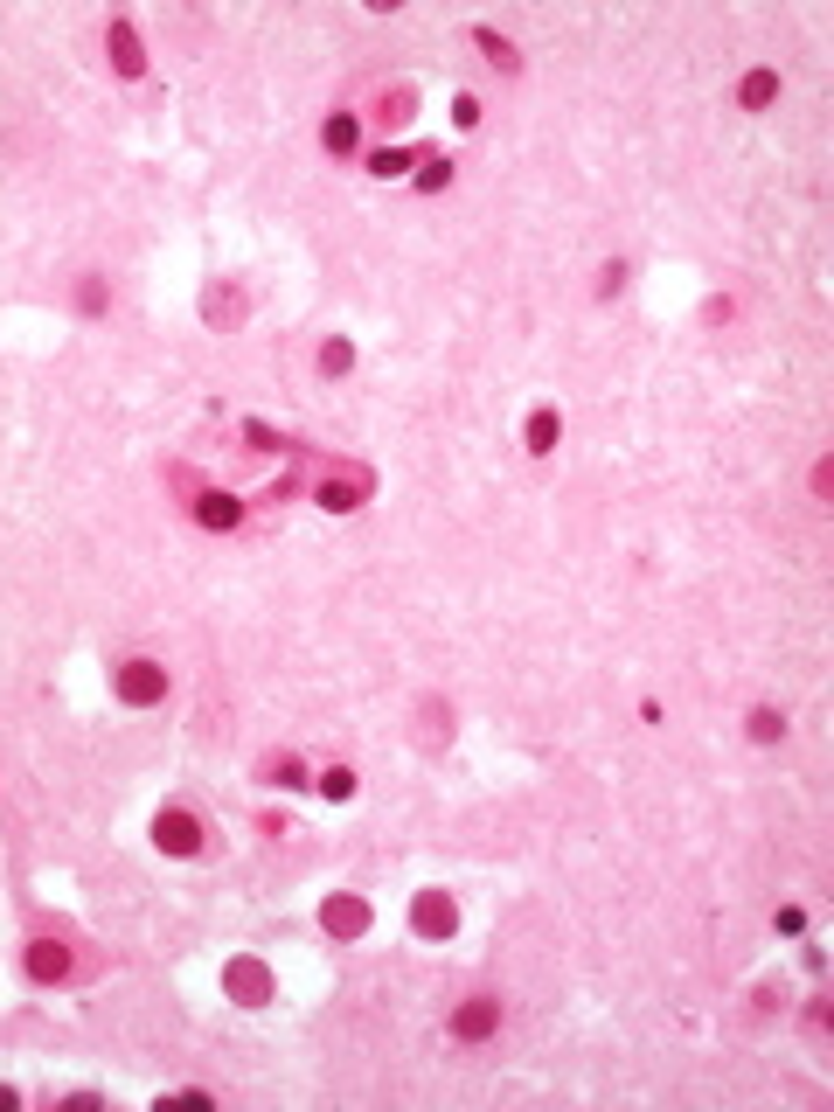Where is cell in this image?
Returning <instances> with one entry per match:
<instances>
[{
  "label": "cell",
  "mask_w": 834,
  "mask_h": 1112,
  "mask_svg": "<svg viewBox=\"0 0 834 1112\" xmlns=\"http://www.w3.org/2000/svg\"><path fill=\"white\" fill-rule=\"evenodd\" d=\"M112 689H119L126 709H153V702H167V668L139 654V661H126V668H112Z\"/></svg>",
  "instance_id": "1"
},
{
  "label": "cell",
  "mask_w": 834,
  "mask_h": 1112,
  "mask_svg": "<svg viewBox=\"0 0 834 1112\" xmlns=\"http://www.w3.org/2000/svg\"><path fill=\"white\" fill-rule=\"evenodd\" d=\"M411 932L417 939H452L459 932V904L445 890H417L411 897Z\"/></svg>",
  "instance_id": "2"
},
{
  "label": "cell",
  "mask_w": 834,
  "mask_h": 1112,
  "mask_svg": "<svg viewBox=\"0 0 834 1112\" xmlns=\"http://www.w3.org/2000/svg\"><path fill=\"white\" fill-rule=\"evenodd\" d=\"M153 848H160V855H195V848H202V821H195L188 807H160V814H153Z\"/></svg>",
  "instance_id": "3"
},
{
  "label": "cell",
  "mask_w": 834,
  "mask_h": 1112,
  "mask_svg": "<svg viewBox=\"0 0 834 1112\" xmlns=\"http://www.w3.org/2000/svg\"><path fill=\"white\" fill-rule=\"evenodd\" d=\"M494 1029H501V1001H494V994H466L459 1015H452V1036H459V1043H487Z\"/></svg>",
  "instance_id": "4"
},
{
  "label": "cell",
  "mask_w": 834,
  "mask_h": 1112,
  "mask_svg": "<svg viewBox=\"0 0 834 1112\" xmlns=\"http://www.w3.org/2000/svg\"><path fill=\"white\" fill-rule=\"evenodd\" d=\"M21 967H28V980H70V946H56V939H28V953H21Z\"/></svg>",
  "instance_id": "5"
},
{
  "label": "cell",
  "mask_w": 834,
  "mask_h": 1112,
  "mask_svg": "<svg viewBox=\"0 0 834 1112\" xmlns=\"http://www.w3.org/2000/svg\"><path fill=\"white\" fill-rule=\"evenodd\" d=\"M223 987L244 1001V1008H258V1001H272V973L258 967V960H230L223 967Z\"/></svg>",
  "instance_id": "6"
},
{
  "label": "cell",
  "mask_w": 834,
  "mask_h": 1112,
  "mask_svg": "<svg viewBox=\"0 0 834 1112\" xmlns=\"http://www.w3.org/2000/svg\"><path fill=\"white\" fill-rule=\"evenodd\" d=\"M320 925H327L334 939H362V932H369V904H362V897H327Z\"/></svg>",
  "instance_id": "7"
},
{
  "label": "cell",
  "mask_w": 834,
  "mask_h": 1112,
  "mask_svg": "<svg viewBox=\"0 0 834 1112\" xmlns=\"http://www.w3.org/2000/svg\"><path fill=\"white\" fill-rule=\"evenodd\" d=\"M105 49H112V70H119V77H139V70H146V49H139L133 21H112V28H105Z\"/></svg>",
  "instance_id": "8"
},
{
  "label": "cell",
  "mask_w": 834,
  "mask_h": 1112,
  "mask_svg": "<svg viewBox=\"0 0 834 1112\" xmlns=\"http://www.w3.org/2000/svg\"><path fill=\"white\" fill-rule=\"evenodd\" d=\"M195 522H202V529H237V522H244V501L202 487V494H195Z\"/></svg>",
  "instance_id": "9"
},
{
  "label": "cell",
  "mask_w": 834,
  "mask_h": 1112,
  "mask_svg": "<svg viewBox=\"0 0 834 1112\" xmlns=\"http://www.w3.org/2000/svg\"><path fill=\"white\" fill-rule=\"evenodd\" d=\"M362 494H369V473H348V480H327V487H320V508L348 515V508H362Z\"/></svg>",
  "instance_id": "10"
},
{
  "label": "cell",
  "mask_w": 834,
  "mask_h": 1112,
  "mask_svg": "<svg viewBox=\"0 0 834 1112\" xmlns=\"http://www.w3.org/2000/svg\"><path fill=\"white\" fill-rule=\"evenodd\" d=\"M772 98H779V70H751V77L737 84V105H744V112H765Z\"/></svg>",
  "instance_id": "11"
},
{
  "label": "cell",
  "mask_w": 834,
  "mask_h": 1112,
  "mask_svg": "<svg viewBox=\"0 0 834 1112\" xmlns=\"http://www.w3.org/2000/svg\"><path fill=\"white\" fill-rule=\"evenodd\" d=\"M473 42L487 49V63H494V70H522V56H515V42H508L501 28H487V21H480V28H473Z\"/></svg>",
  "instance_id": "12"
},
{
  "label": "cell",
  "mask_w": 834,
  "mask_h": 1112,
  "mask_svg": "<svg viewBox=\"0 0 834 1112\" xmlns=\"http://www.w3.org/2000/svg\"><path fill=\"white\" fill-rule=\"evenodd\" d=\"M355 139H362V126H355V112H334V119L320 126V146H327V153H355Z\"/></svg>",
  "instance_id": "13"
},
{
  "label": "cell",
  "mask_w": 834,
  "mask_h": 1112,
  "mask_svg": "<svg viewBox=\"0 0 834 1112\" xmlns=\"http://www.w3.org/2000/svg\"><path fill=\"white\" fill-rule=\"evenodd\" d=\"M522 438H529V452H556L563 417H556V411H529V431H522Z\"/></svg>",
  "instance_id": "14"
},
{
  "label": "cell",
  "mask_w": 834,
  "mask_h": 1112,
  "mask_svg": "<svg viewBox=\"0 0 834 1112\" xmlns=\"http://www.w3.org/2000/svg\"><path fill=\"white\" fill-rule=\"evenodd\" d=\"M404 167H417L411 146H376V153H369V174H383V181H397Z\"/></svg>",
  "instance_id": "15"
},
{
  "label": "cell",
  "mask_w": 834,
  "mask_h": 1112,
  "mask_svg": "<svg viewBox=\"0 0 834 1112\" xmlns=\"http://www.w3.org/2000/svg\"><path fill=\"white\" fill-rule=\"evenodd\" d=\"M751 737H758V744H779V737H786V709L758 702V709H751Z\"/></svg>",
  "instance_id": "16"
},
{
  "label": "cell",
  "mask_w": 834,
  "mask_h": 1112,
  "mask_svg": "<svg viewBox=\"0 0 834 1112\" xmlns=\"http://www.w3.org/2000/svg\"><path fill=\"white\" fill-rule=\"evenodd\" d=\"M348 369H355V341H341V334H334V341L320 348V376H348Z\"/></svg>",
  "instance_id": "17"
},
{
  "label": "cell",
  "mask_w": 834,
  "mask_h": 1112,
  "mask_svg": "<svg viewBox=\"0 0 834 1112\" xmlns=\"http://www.w3.org/2000/svg\"><path fill=\"white\" fill-rule=\"evenodd\" d=\"M320 793H327V800H355V772H348V765H327V772H320Z\"/></svg>",
  "instance_id": "18"
},
{
  "label": "cell",
  "mask_w": 834,
  "mask_h": 1112,
  "mask_svg": "<svg viewBox=\"0 0 834 1112\" xmlns=\"http://www.w3.org/2000/svg\"><path fill=\"white\" fill-rule=\"evenodd\" d=\"M445 181H452V160H424V167H417V188H424V195L445 188Z\"/></svg>",
  "instance_id": "19"
},
{
  "label": "cell",
  "mask_w": 834,
  "mask_h": 1112,
  "mask_svg": "<svg viewBox=\"0 0 834 1112\" xmlns=\"http://www.w3.org/2000/svg\"><path fill=\"white\" fill-rule=\"evenodd\" d=\"M77 306H84V313H105V278H84V285H77Z\"/></svg>",
  "instance_id": "20"
},
{
  "label": "cell",
  "mask_w": 834,
  "mask_h": 1112,
  "mask_svg": "<svg viewBox=\"0 0 834 1112\" xmlns=\"http://www.w3.org/2000/svg\"><path fill=\"white\" fill-rule=\"evenodd\" d=\"M779 932H786V939H800V932H807V911H800V904H786V911H779Z\"/></svg>",
  "instance_id": "21"
},
{
  "label": "cell",
  "mask_w": 834,
  "mask_h": 1112,
  "mask_svg": "<svg viewBox=\"0 0 834 1112\" xmlns=\"http://www.w3.org/2000/svg\"><path fill=\"white\" fill-rule=\"evenodd\" d=\"M272 779H278V786H306V772H299V758H278V765H272Z\"/></svg>",
  "instance_id": "22"
},
{
  "label": "cell",
  "mask_w": 834,
  "mask_h": 1112,
  "mask_svg": "<svg viewBox=\"0 0 834 1112\" xmlns=\"http://www.w3.org/2000/svg\"><path fill=\"white\" fill-rule=\"evenodd\" d=\"M619 285H626V265H605V272H598V292H605V299H612Z\"/></svg>",
  "instance_id": "23"
},
{
  "label": "cell",
  "mask_w": 834,
  "mask_h": 1112,
  "mask_svg": "<svg viewBox=\"0 0 834 1112\" xmlns=\"http://www.w3.org/2000/svg\"><path fill=\"white\" fill-rule=\"evenodd\" d=\"M7 1106H14V1092H7V1085H0V1112H7Z\"/></svg>",
  "instance_id": "24"
}]
</instances>
